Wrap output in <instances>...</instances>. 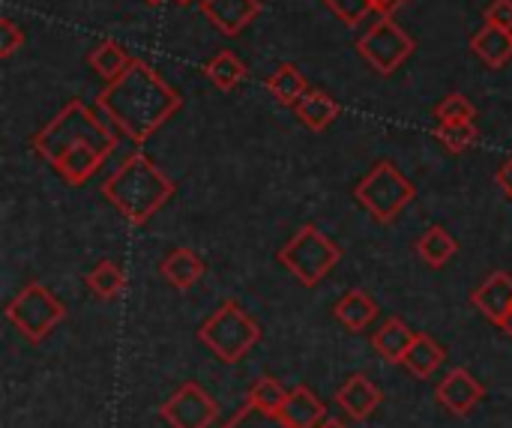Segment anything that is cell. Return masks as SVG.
I'll return each mask as SVG.
<instances>
[{"mask_svg": "<svg viewBox=\"0 0 512 428\" xmlns=\"http://www.w3.org/2000/svg\"><path fill=\"white\" fill-rule=\"evenodd\" d=\"M99 108L126 138L144 144L180 108V96L147 63L132 60L117 81H108Z\"/></svg>", "mask_w": 512, "mask_h": 428, "instance_id": "cell-1", "label": "cell"}, {"mask_svg": "<svg viewBox=\"0 0 512 428\" xmlns=\"http://www.w3.org/2000/svg\"><path fill=\"white\" fill-rule=\"evenodd\" d=\"M102 192L132 225H144L174 195V183L144 153H135L105 180Z\"/></svg>", "mask_w": 512, "mask_h": 428, "instance_id": "cell-2", "label": "cell"}, {"mask_svg": "<svg viewBox=\"0 0 512 428\" xmlns=\"http://www.w3.org/2000/svg\"><path fill=\"white\" fill-rule=\"evenodd\" d=\"M114 129L117 126L111 120H99L84 102H72L33 138V147L48 162H54L63 150H69L75 144H96L105 153H111L114 144H117V132Z\"/></svg>", "mask_w": 512, "mask_h": 428, "instance_id": "cell-3", "label": "cell"}, {"mask_svg": "<svg viewBox=\"0 0 512 428\" xmlns=\"http://www.w3.org/2000/svg\"><path fill=\"white\" fill-rule=\"evenodd\" d=\"M198 336L222 363H237L258 345L261 327L249 318V312L240 303L228 300L201 324Z\"/></svg>", "mask_w": 512, "mask_h": 428, "instance_id": "cell-4", "label": "cell"}, {"mask_svg": "<svg viewBox=\"0 0 512 428\" xmlns=\"http://www.w3.org/2000/svg\"><path fill=\"white\" fill-rule=\"evenodd\" d=\"M279 261L306 285V288H315L339 261H342V249L324 234L318 231L315 225H306L300 228L288 246L279 252Z\"/></svg>", "mask_w": 512, "mask_h": 428, "instance_id": "cell-5", "label": "cell"}, {"mask_svg": "<svg viewBox=\"0 0 512 428\" xmlns=\"http://www.w3.org/2000/svg\"><path fill=\"white\" fill-rule=\"evenodd\" d=\"M414 183L402 177V171L393 162H378L354 189L357 201L378 219V222H393L402 207L414 201Z\"/></svg>", "mask_w": 512, "mask_h": 428, "instance_id": "cell-6", "label": "cell"}, {"mask_svg": "<svg viewBox=\"0 0 512 428\" xmlns=\"http://www.w3.org/2000/svg\"><path fill=\"white\" fill-rule=\"evenodd\" d=\"M6 318L9 324L30 342H42L63 318L66 309L63 303L39 282H30L9 306H6Z\"/></svg>", "mask_w": 512, "mask_h": 428, "instance_id": "cell-7", "label": "cell"}, {"mask_svg": "<svg viewBox=\"0 0 512 428\" xmlns=\"http://www.w3.org/2000/svg\"><path fill=\"white\" fill-rule=\"evenodd\" d=\"M417 42L390 18L381 15L360 39H357V51L366 57V63L381 72V75H393L411 54H414Z\"/></svg>", "mask_w": 512, "mask_h": 428, "instance_id": "cell-8", "label": "cell"}, {"mask_svg": "<svg viewBox=\"0 0 512 428\" xmlns=\"http://www.w3.org/2000/svg\"><path fill=\"white\" fill-rule=\"evenodd\" d=\"M216 402L198 387V384H183L162 408L159 417L171 428H210L216 423Z\"/></svg>", "mask_w": 512, "mask_h": 428, "instance_id": "cell-9", "label": "cell"}, {"mask_svg": "<svg viewBox=\"0 0 512 428\" xmlns=\"http://www.w3.org/2000/svg\"><path fill=\"white\" fill-rule=\"evenodd\" d=\"M486 390L483 384L468 372V369H453L441 384H438V402L456 414V417H468L480 402H483Z\"/></svg>", "mask_w": 512, "mask_h": 428, "instance_id": "cell-10", "label": "cell"}, {"mask_svg": "<svg viewBox=\"0 0 512 428\" xmlns=\"http://www.w3.org/2000/svg\"><path fill=\"white\" fill-rule=\"evenodd\" d=\"M471 303L498 327L507 324L512 315V276L510 273H492L471 297Z\"/></svg>", "mask_w": 512, "mask_h": 428, "instance_id": "cell-11", "label": "cell"}, {"mask_svg": "<svg viewBox=\"0 0 512 428\" xmlns=\"http://www.w3.org/2000/svg\"><path fill=\"white\" fill-rule=\"evenodd\" d=\"M198 6L225 36H237L261 12L258 0H198Z\"/></svg>", "mask_w": 512, "mask_h": 428, "instance_id": "cell-12", "label": "cell"}, {"mask_svg": "<svg viewBox=\"0 0 512 428\" xmlns=\"http://www.w3.org/2000/svg\"><path fill=\"white\" fill-rule=\"evenodd\" d=\"M105 156H108V153H105L102 147H96V144H75V147L63 150L51 165L60 171V177H63L66 183L81 186V183H87V180L96 174V168L102 165Z\"/></svg>", "mask_w": 512, "mask_h": 428, "instance_id": "cell-13", "label": "cell"}, {"mask_svg": "<svg viewBox=\"0 0 512 428\" xmlns=\"http://www.w3.org/2000/svg\"><path fill=\"white\" fill-rule=\"evenodd\" d=\"M336 402L339 408H345L348 417L354 420H369L378 405H381V390L366 378V375H354L345 381V387L336 393Z\"/></svg>", "mask_w": 512, "mask_h": 428, "instance_id": "cell-14", "label": "cell"}, {"mask_svg": "<svg viewBox=\"0 0 512 428\" xmlns=\"http://www.w3.org/2000/svg\"><path fill=\"white\" fill-rule=\"evenodd\" d=\"M279 417H282L291 428H318L327 420V408H324V402H321L312 390L294 387V390L288 393L285 408H282Z\"/></svg>", "mask_w": 512, "mask_h": 428, "instance_id": "cell-15", "label": "cell"}, {"mask_svg": "<svg viewBox=\"0 0 512 428\" xmlns=\"http://www.w3.org/2000/svg\"><path fill=\"white\" fill-rule=\"evenodd\" d=\"M414 339H417V333H414L402 318H390V321H384V324L375 330L372 348H375V354L384 357L387 363H402L405 354H408V348L414 345Z\"/></svg>", "mask_w": 512, "mask_h": 428, "instance_id": "cell-16", "label": "cell"}, {"mask_svg": "<svg viewBox=\"0 0 512 428\" xmlns=\"http://www.w3.org/2000/svg\"><path fill=\"white\" fill-rule=\"evenodd\" d=\"M204 270H207V264L201 261V255H195L192 249H174L165 261H162V267H159V273L168 279V285H174L177 291H186V288H192L201 276H204Z\"/></svg>", "mask_w": 512, "mask_h": 428, "instance_id": "cell-17", "label": "cell"}, {"mask_svg": "<svg viewBox=\"0 0 512 428\" xmlns=\"http://www.w3.org/2000/svg\"><path fill=\"white\" fill-rule=\"evenodd\" d=\"M471 48L474 54L489 63L492 69H501L504 63H510L512 57V30H504V27H480V33L471 39Z\"/></svg>", "mask_w": 512, "mask_h": 428, "instance_id": "cell-18", "label": "cell"}, {"mask_svg": "<svg viewBox=\"0 0 512 428\" xmlns=\"http://www.w3.org/2000/svg\"><path fill=\"white\" fill-rule=\"evenodd\" d=\"M297 108V117L312 129V132H324L336 117H339V102L330 96V93H324V90H306V96L294 105Z\"/></svg>", "mask_w": 512, "mask_h": 428, "instance_id": "cell-19", "label": "cell"}, {"mask_svg": "<svg viewBox=\"0 0 512 428\" xmlns=\"http://www.w3.org/2000/svg\"><path fill=\"white\" fill-rule=\"evenodd\" d=\"M402 366L417 375V378H432L441 366H444V348L429 336V333H417L414 345L408 348Z\"/></svg>", "mask_w": 512, "mask_h": 428, "instance_id": "cell-20", "label": "cell"}, {"mask_svg": "<svg viewBox=\"0 0 512 428\" xmlns=\"http://www.w3.org/2000/svg\"><path fill=\"white\" fill-rule=\"evenodd\" d=\"M87 63L96 75H102L105 81H117L129 66H132V57L126 54V48L114 39H102L93 45V51L87 54Z\"/></svg>", "mask_w": 512, "mask_h": 428, "instance_id": "cell-21", "label": "cell"}, {"mask_svg": "<svg viewBox=\"0 0 512 428\" xmlns=\"http://www.w3.org/2000/svg\"><path fill=\"white\" fill-rule=\"evenodd\" d=\"M333 315H336L348 330H366V327L378 318V306H375V300H372L366 291L354 288V291H348V294L333 306Z\"/></svg>", "mask_w": 512, "mask_h": 428, "instance_id": "cell-22", "label": "cell"}, {"mask_svg": "<svg viewBox=\"0 0 512 428\" xmlns=\"http://www.w3.org/2000/svg\"><path fill=\"white\" fill-rule=\"evenodd\" d=\"M267 90L276 96V102H279V105L294 108V105L306 96L309 84H306V78H303V72H300L297 66L282 63V66L267 78Z\"/></svg>", "mask_w": 512, "mask_h": 428, "instance_id": "cell-23", "label": "cell"}, {"mask_svg": "<svg viewBox=\"0 0 512 428\" xmlns=\"http://www.w3.org/2000/svg\"><path fill=\"white\" fill-rule=\"evenodd\" d=\"M204 72H207V78L222 90V93H231L234 87H240L243 81H246V63L240 60V57H234L231 51H219L216 57H210L207 60V66H204Z\"/></svg>", "mask_w": 512, "mask_h": 428, "instance_id": "cell-24", "label": "cell"}, {"mask_svg": "<svg viewBox=\"0 0 512 428\" xmlns=\"http://www.w3.org/2000/svg\"><path fill=\"white\" fill-rule=\"evenodd\" d=\"M456 252H459L456 237H453L447 228H441V225L429 228V231L420 237V243H417V255H420L429 267H444Z\"/></svg>", "mask_w": 512, "mask_h": 428, "instance_id": "cell-25", "label": "cell"}, {"mask_svg": "<svg viewBox=\"0 0 512 428\" xmlns=\"http://www.w3.org/2000/svg\"><path fill=\"white\" fill-rule=\"evenodd\" d=\"M87 288H90L93 297H99V300H114V297L123 294V288H126V273H123L114 261H102V264H96V270H90Z\"/></svg>", "mask_w": 512, "mask_h": 428, "instance_id": "cell-26", "label": "cell"}, {"mask_svg": "<svg viewBox=\"0 0 512 428\" xmlns=\"http://www.w3.org/2000/svg\"><path fill=\"white\" fill-rule=\"evenodd\" d=\"M480 129L474 120H447V123H438L435 126V138L450 150V153H465L474 147Z\"/></svg>", "mask_w": 512, "mask_h": 428, "instance_id": "cell-27", "label": "cell"}, {"mask_svg": "<svg viewBox=\"0 0 512 428\" xmlns=\"http://www.w3.org/2000/svg\"><path fill=\"white\" fill-rule=\"evenodd\" d=\"M285 399H288V390L279 381H273V378H258L255 387L249 390V402L264 408V411H270V414H282Z\"/></svg>", "mask_w": 512, "mask_h": 428, "instance_id": "cell-28", "label": "cell"}, {"mask_svg": "<svg viewBox=\"0 0 512 428\" xmlns=\"http://www.w3.org/2000/svg\"><path fill=\"white\" fill-rule=\"evenodd\" d=\"M222 428H291L279 414H270L252 402H246Z\"/></svg>", "mask_w": 512, "mask_h": 428, "instance_id": "cell-29", "label": "cell"}, {"mask_svg": "<svg viewBox=\"0 0 512 428\" xmlns=\"http://www.w3.org/2000/svg\"><path fill=\"white\" fill-rule=\"evenodd\" d=\"M435 117H438V123H447V120H474L477 117V108H474V102L465 93H450V96H444L438 102Z\"/></svg>", "mask_w": 512, "mask_h": 428, "instance_id": "cell-30", "label": "cell"}, {"mask_svg": "<svg viewBox=\"0 0 512 428\" xmlns=\"http://www.w3.org/2000/svg\"><path fill=\"white\" fill-rule=\"evenodd\" d=\"M21 45H24V30L12 18H3L0 21V57H12Z\"/></svg>", "mask_w": 512, "mask_h": 428, "instance_id": "cell-31", "label": "cell"}, {"mask_svg": "<svg viewBox=\"0 0 512 428\" xmlns=\"http://www.w3.org/2000/svg\"><path fill=\"white\" fill-rule=\"evenodd\" d=\"M486 24L512 30V0H492L486 6Z\"/></svg>", "mask_w": 512, "mask_h": 428, "instance_id": "cell-32", "label": "cell"}, {"mask_svg": "<svg viewBox=\"0 0 512 428\" xmlns=\"http://www.w3.org/2000/svg\"><path fill=\"white\" fill-rule=\"evenodd\" d=\"M498 186L512 198V159H507V162L498 168Z\"/></svg>", "mask_w": 512, "mask_h": 428, "instance_id": "cell-33", "label": "cell"}, {"mask_svg": "<svg viewBox=\"0 0 512 428\" xmlns=\"http://www.w3.org/2000/svg\"><path fill=\"white\" fill-rule=\"evenodd\" d=\"M405 0H366V6H372L375 12H381V15H390L393 9H399Z\"/></svg>", "mask_w": 512, "mask_h": 428, "instance_id": "cell-34", "label": "cell"}, {"mask_svg": "<svg viewBox=\"0 0 512 428\" xmlns=\"http://www.w3.org/2000/svg\"><path fill=\"white\" fill-rule=\"evenodd\" d=\"M318 428H348V426H345V423H339V420H324Z\"/></svg>", "mask_w": 512, "mask_h": 428, "instance_id": "cell-35", "label": "cell"}, {"mask_svg": "<svg viewBox=\"0 0 512 428\" xmlns=\"http://www.w3.org/2000/svg\"><path fill=\"white\" fill-rule=\"evenodd\" d=\"M504 330H507V333H510V336H512V318H510V321H507V324H504Z\"/></svg>", "mask_w": 512, "mask_h": 428, "instance_id": "cell-36", "label": "cell"}, {"mask_svg": "<svg viewBox=\"0 0 512 428\" xmlns=\"http://www.w3.org/2000/svg\"><path fill=\"white\" fill-rule=\"evenodd\" d=\"M177 3H192V0H177Z\"/></svg>", "mask_w": 512, "mask_h": 428, "instance_id": "cell-37", "label": "cell"}, {"mask_svg": "<svg viewBox=\"0 0 512 428\" xmlns=\"http://www.w3.org/2000/svg\"><path fill=\"white\" fill-rule=\"evenodd\" d=\"M150 3H159V0H150Z\"/></svg>", "mask_w": 512, "mask_h": 428, "instance_id": "cell-38", "label": "cell"}]
</instances>
